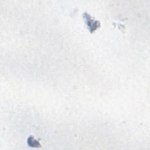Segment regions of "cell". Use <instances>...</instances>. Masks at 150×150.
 Segmentation results:
<instances>
[{"label":"cell","instance_id":"obj_1","mask_svg":"<svg viewBox=\"0 0 150 150\" xmlns=\"http://www.w3.org/2000/svg\"><path fill=\"white\" fill-rule=\"evenodd\" d=\"M83 17L86 21V24L88 28V29L91 33H93L97 30L100 26V23L99 21L95 20L90 14L87 12L83 13Z\"/></svg>","mask_w":150,"mask_h":150},{"label":"cell","instance_id":"obj_2","mask_svg":"<svg viewBox=\"0 0 150 150\" xmlns=\"http://www.w3.org/2000/svg\"><path fill=\"white\" fill-rule=\"evenodd\" d=\"M28 144L31 147L35 148H39L41 146L40 142L35 139V138L32 136H30L28 138Z\"/></svg>","mask_w":150,"mask_h":150}]
</instances>
